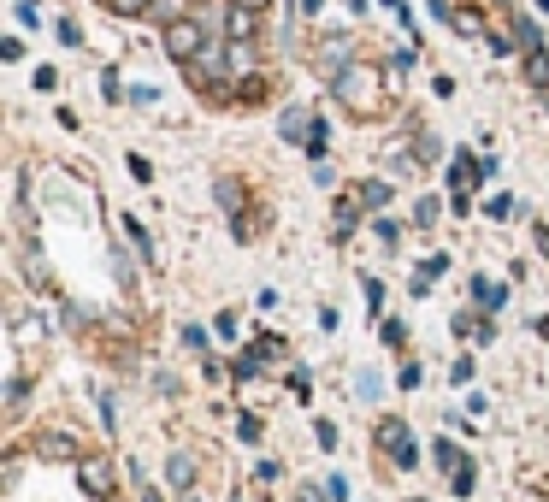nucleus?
<instances>
[{"instance_id": "obj_8", "label": "nucleus", "mask_w": 549, "mask_h": 502, "mask_svg": "<svg viewBox=\"0 0 549 502\" xmlns=\"http://www.w3.org/2000/svg\"><path fill=\"white\" fill-rule=\"evenodd\" d=\"M307 136H314V119H307L302 107H284V142H302L307 148Z\"/></svg>"}, {"instance_id": "obj_25", "label": "nucleus", "mask_w": 549, "mask_h": 502, "mask_svg": "<svg viewBox=\"0 0 549 502\" xmlns=\"http://www.w3.org/2000/svg\"><path fill=\"white\" fill-rule=\"evenodd\" d=\"M384 343L402 349V343H408V325H402V319H384Z\"/></svg>"}, {"instance_id": "obj_4", "label": "nucleus", "mask_w": 549, "mask_h": 502, "mask_svg": "<svg viewBox=\"0 0 549 502\" xmlns=\"http://www.w3.org/2000/svg\"><path fill=\"white\" fill-rule=\"evenodd\" d=\"M355 225H360V195L348 190L343 201H337V213H331V236H337V243H348V236H355Z\"/></svg>"}, {"instance_id": "obj_38", "label": "nucleus", "mask_w": 549, "mask_h": 502, "mask_svg": "<svg viewBox=\"0 0 549 502\" xmlns=\"http://www.w3.org/2000/svg\"><path fill=\"white\" fill-rule=\"evenodd\" d=\"M414 502H426V497H414Z\"/></svg>"}, {"instance_id": "obj_13", "label": "nucleus", "mask_w": 549, "mask_h": 502, "mask_svg": "<svg viewBox=\"0 0 549 502\" xmlns=\"http://www.w3.org/2000/svg\"><path fill=\"white\" fill-rule=\"evenodd\" d=\"M526 83L532 89H549V54L538 47V54H526Z\"/></svg>"}, {"instance_id": "obj_11", "label": "nucleus", "mask_w": 549, "mask_h": 502, "mask_svg": "<svg viewBox=\"0 0 549 502\" xmlns=\"http://www.w3.org/2000/svg\"><path fill=\"white\" fill-rule=\"evenodd\" d=\"M166 479L178 485V491H190V485H195V461H190V455H171V461H166Z\"/></svg>"}, {"instance_id": "obj_6", "label": "nucleus", "mask_w": 549, "mask_h": 502, "mask_svg": "<svg viewBox=\"0 0 549 502\" xmlns=\"http://www.w3.org/2000/svg\"><path fill=\"white\" fill-rule=\"evenodd\" d=\"M78 479L89 497H112V467L107 461H78Z\"/></svg>"}, {"instance_id": "obj_36", "label": "nucleus", "mask_w": 549, "mask_h": 502, "mask_svg": "<svg viewBox=\"0 0 549 502\" xmlns=\"http://www.w3.org/2000/svg\"><path fill=\"white\" fill-rule=\"evenodd\" d=\"M319 6H326V0H302V12H319Z\"/></svg>"}, {"instance_id": "obj_2", "label": "nucleus", "mask_w": 549, "mask_h": 502, "mask_svg": "<svg viewBox=\"0 0 549 502\" xmlns=\"http://www.w3.org/2000/svg\"><path fill=\"white\" fill-rule=\"evenodd\" d=\"M202 47H207V24H202V18H171V24H166V54L178 59V66L202 59Z\"/></svg>"}, {"instance_id": "obj_22", "label": "nucleus", "mask_w": 549, "mask_h": 502, "mask_svg": "<svg viewBox=\"0 0 549 502\" xmlns=\"http://www.w3.org/2000/svg\"><path fill=\"white\" fill-rule=\"evenodd\" d=\"M438 213H443V207H438V195H426V201H414V219H420V225H438Z\"/></svg>"}, {"instance_id": "obj_34", "label": "nucleus", "mask_w": 549, "mask_h": 502, "mask_svg": "<svg viewBox=\"0 0 549 502\" xmlns=\"http://www.w3.org/2000/svg\"><path fill=\"white\" fill-rule=\"evenodd\" d=\"M231 6H243V12H266V0H231Z\"/></svg>"}, {"instance_id": "obj_37", "label": "nucleus", "mask_w": 549, "mask_h": 502, "mask_svg": "<svg viewBox=\"0 0 549 502\" xmlns=\"http://www.w3.org/2000/svg\"><path fill=\"white\" fill-rule=\"evenodd\" d=\"M183 502H195V497H190V491H183Z\"/></svg>"}, {"instance_id": "obj_31", "label": "nucleus", "mask_w": 549, "mask_h": 502, "mask_svg": "<svg viewBox=\"0 0 549 502\" xmlns=\"http://www.w3.org/2000/svg\"><path fill=\"white\" fill-rule=\"evenodd\" d=\"M449 379H455V384H472V361H467V355H461V361H455V367H449Z\"/></svg>"}, {"instance_id": "obj_19", "label": "nucleus", "mask_w": 549, "mask_h": 502, "mask_svg": "<svg viewBox=\"0 0 549 502\" xmlns=\"http://www.w3.org/2000/svg\"><path fill=\"white\" fill-rule=\"evenodd\" d=\"M484 213H491V219H514V195H491Z\"/></svg>"}, {"instance_id": "obj_23", "label": "nucleus", "mask_w": 549, "mask_h": 502, "mask_svg": "<svg viewBox=\"0 0 549 502\" xmlns=\"http://www.w3.org/2000/svg\"><path fill=\"white\" fill-rule=\"evenodd\" d=\"M236 100H266V83H260V78H243V83H236Z\"/></svg>"}, {"instance_id": "obj_24", "label": "nucleus", "mask_w": 549, "mask_h": 502, "mask_svg": "<svg viewBox=\"0 0 549 502\" xmlns=\"http://www.w3.org/2000/svg\"><path fill=\"white\" fill-rule=\"evenodd\" d=\"M420 379H426V367H414V361L396 372V384H402V391H420Z\"/></svg>"}, {"instance_id": "obj_9", "label": "nucleus", "mask_w": 549, "mask_h": 502, "mask_svg": "<svg viewBox=\"0 0 549 502\" xmlns=\"http://www.w3.org/2000/svg\"><path fill=\"white\" fill-rule=\"evenodd\" d=\"M472 301H479L484 313H496V308H502V301H508V290H502V284H496V278H472Z\"/></svg>"}, {"instance_id": "obj_10", "label": "nucleus", "mask_w": 549, "mask_h": 502, "mask_svg": "<svg viewBox=\"0 0 549 502\" xmlns=\"http://www.w3.org/2000/svg\"><path fill=\"white\" fill-rule=\"evenodd\" d=\"M431 455H438V467L449 473V479H455V473H461V467H467V455H461V449H455V444H449V437H438V444H431Z\"/></svg>"}, {"instance_id": "obj_32", "label": "nucleus", "mask_w": 549, "mask_h": 502, "mask_svg": "<svg viewBox=\"0 0 549 502\" xmlns=\"http://www.w3.org/2000/svg\"><path fill=\"white\" fill-rule=\"evenodd\" d=\"M148 100H160V89H148V83H136V89H130V107H148Z\"/></svg>"}, {"instance_id": "obj_29", "label": "nucleus", "mask_w": 549, "mask_h": 502, "mask_svg": "<svg viewBox=\"0 0 549 502\" xmlns=\"http://www.w3.org/2000/svg\"><path fill=\"white\" fill-rule=\"evenodd\" d=\"M59 42H66V47H78V42H83V30H78L71 18H59Z\"/></svg>"}, {"instance_id": "obj_12", "label": "nucleus", "mask_w": 549, "mask_h": 502, "mask_svg": "<svg viewBox=\"0 0 549 502\" xmlns=\"http://www.w3.org/2000/svg\"><path fill=\"white\" fill-rule=\"evenodd\" d=\"M124 236L136 243V255H142V260H154V236H148V225H142V219H124Z\"/></svg>"}, {"instance_id": "obj_15", "label": "nucleus", "mask_w": 549, "mask_h": 502, "mask_svg": "<svg viewBox=\"0 0 549 502\" xmlns=\"http://www.w3.org/2000/svg\"><path fill=\"white\" fill-rule=\"evenodd\" d=\"M326 148H331V124H326V119H314V136H307V160L319 166V160H326Z\"/></svg>"}, {"instance_id": "obj_28", "label": "nucleus", "mask_w": 549, "mask_h": 502, "mask_svg": "<svg viewBox=\"0 0 549 502\" xmlns=\"http://www.w3.org/2000/svg\"><path fill=\"white\" fill-rule=\"evenodd\" d=\"M314 437H319V449H337V425H331V420H319Z\"/></svg>"}, {"instance_id": "obj_14", "label": "nucleus", "mask_w": 549, "mask_h": 502, "mask_svg": "<svg viewBox=\"0 0 549 502\" xmlns=\"http://www.w3.org/2000/svg\"><path fill=\"white\" fill-rule=\"evenodd\" d=\"M514 42H520V54H538V24H532V18H520V12H514Z\"/></svg>"}, {"instance_id": "obj_26", "label": "nucleus", "mask_w": 549, "mask_h": 502, "mask_svg": "<svg viewBox=\"0 0 549 502\" xmlns=\"http://www.w3.org/2000/svg\"><path fill=\"white\" fill-rule=\"evenodd\" d=\"M183 343H190L195 355H207V331H202V325H183Z\"/></svg>"}, {"instance_id": "obj_33", "label": "nucleus", "mask_w": 549, "mask_h": 502, "mask_svg": "<svg viewBox=\"0 0 549 502\" xmlns=\"http://www.w3.org/2000/svg\"><path fill=\"white\" fill-rule=\"evenodd\" d=\"M532 236H538V248H544V260H549V225H538Z\"/></svg>"}, {"instance_id": "obj_21", "label": "nucleus", "mask_w": 549, "mask_h": 502, "mask_svg": "<svg viewBox=\"0 0 549 502\" xmlns=\"http://www.w3.org/2000/svg\"><path fill=\"white\" fill-rule=\"evenodd\" d=\"M12 12H18V24H24V30H36V24H42V6H36V0H18Z\"/></svg>"}, {"instance_id": "obj_27", "label": "nucleus", "mask_w": 549, "mask_h": 502, "mask_svg": "<svg viewBox=\"0 0 549 502\" xmlns=\"http://www.w3.org/2000/svg\"><path fill=\"white\" fill-rule=\"evenodd\" d=\"M367 308H372V319H378V308H384V284L378 278H367Z\"/></svg>"}, {"instance_id": "obj_7", "label": "nucleus", "mask_w": 549, "mask_h": 502, "mask_svg": "<svg viewBox=\"0 0 549 502\" xmlns=\"http://www.w3.org/2000/svg\"><path fill=\"white\" fill-rule=\"evenodd\" d=\"M355 195H360V207H367V213H384V207H390V178H372V183H355Z\"/></svg>"}, {"instance_id": "obj_16", "label": "nucleus", "mask_w": 549, "mask_h": 502, "mask_svg": "<svg viewBox=\"0 0 549 502\" xmlns=\"http://www.w3.org/2000/svg\"><path fill=\"white\" fill-rule=\"evenodd\" d=\"M213 195H219V207H224V213H231V219H236V207H243V183L219 178V183H213Z\"/></svg>"}, {"instance_id": "obj_20", "label": "nucleus", "mask_w": 549, "mask_h": 502, "mask_svg": "<svg viewBox=\"0 0 549 502\" xmlns=\"http://www.w3.org/2000/svg\"><path fill=\"white\" fill-rule=\"evenodd\" d=\"M414 154H420V166H426V160H438V154H443V142H438V136L426 131V136H420V142H414Z\"/></svg>"}, {"instance_id": "obj_30", "label": "nucleus", "mask_w": 549, "mask_h": 502, "mask_svg": "<svg viewBox=\"0 0 549 502\" xmlns=\"http://www.w3.org/2000/svg\"><path fill=\"white\" fill-rule=\"evenodd\" d=\"M236 432H243V444H254V437H260V420H254V413H243V420H236Z\"/></svg>"}, {"instance_id": "obj_3", "label": "nucleus", "mask_w": 549, "mask_h": 502, "mask_svg": "<svg viewBox=\"0 0 549 502\" xmlns=\"http://www.w3.org/2000/svg\"><path fill=\"white\" fill-rule=\"evenodd\" d=\"M378 444H384V455H390L396 461V467H420V449H414V432H408V425L402 420H396V413H384V420H378Z\"/></svg>"}, {"instance_id": "obj_1", "label": "nucleus", "mask_w": 549, "mask_h": 502, "mask_svg": "<svg viewBox=\"0 0 549 502\" xmlns=\"http://www.w3.org/2000/svg\"><path fill=\"white\" fill-rule=\"evenodd\" d=\"M331 95L343 100V107H355L360 119H367V112H378V100H384V95H378V71L360 66V59H355L348 71H337V78H331Z\"/></svg>"}, {"instance_id": "obj_18", "label": "nucleus", "mask_w": 549, "mask_h": 502, "mask_svg": "<svg viewBox=\"0 0 549 502\" xmlns=\"http://www.w3.org/2000/svg\"><path fill=\"white\" fill-rule=\"evenodd\" d=\"M472 485H479V473H472V461H467V467L449 479V491H455V497H472Z\"/></svg>"}, {"instance_id": "obj_5", "label": "nucleus", "mask_w": 549, "mask_h": 502, "mask_svg": "<svg viewBox=\"0 0 549 502\" xmlns=\"http://www.w3.org/2000/svg\"><path fill=\"white\" fill-rule=\"evenodd\" d=\"M36 455H42V461H83V449L71 444L66 432H42V437H36Z\"/></svg>"}, {"instance_id": "obj_17", "label": "nucleus", "mask_w": 549, "mask_h": 502, "mask_svg": "<svg viewBox=\"0 0 549 502\" xmlns=\"http://www.w3.org/2000/svg\"><path fill=\"white\" fill-rule=\"evenodd\" d=\"M154 6H160V0H112V12H119V18H148Z\"/></svg>"}, {"instance_id": "obj_35", "label": "nucleus", "mask_w": 549, "mask_h": 502, "mask_svg": "<svg viewBox=\"0 0 549 502\" xmlns=\"http://www.w3.org/2000/svg\"><path fill=\"white\" fill-rule=\"evenodd\" d=\"M142 502H160V491H154V485H142Z\"/></svg>"}]
</instances>
